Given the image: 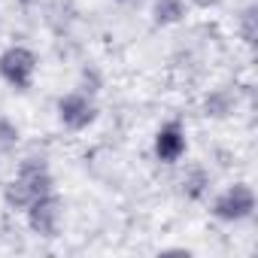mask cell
I'll list each match as a JSON object with an SVG mask.
<instances>
[{"label": "cell", "mask_w": 258, "mask_h": 258, "mask_svg": "<svg viewBox=\"0 0 258 258\" xmlns=\"http://www.w3.org/2000/svg\"><path fill=\"white\" fill-rule=\"evenodd\" d=\"M55 191V176L46 164V158H25L16 170V176L4 185V204L13 213H25L37 198Z\"/></svg>", "instance_id": "6da1fadb"}, {"label": "cell", "mask_w": 258, "mask_h": 258, "mask_svg": "<svg viewBox=\"0 0 258 258\" xmlns=\"http://www.w3.org/2000/svg\"><path fill=\"white\" fill-rule=\"evenodd\" d=\"M255 210H258V195L249 182H231L210 201V216L225 225L246 222L255 216Z\"/></svg>", "instance_id": "7a4b0ae2"}, {"label": "cell", "mask_w": 258, "mask_h": 258, "mask_svg": "<svg viewBox=\"0 0 258 258\" xmlns=\"http://www.w3.org/2000/svg\"><path fill=\"white\" fill-rule=\"evenodd\" d=\"M37 70H40V58L31 46L13 43L0 52V79L16 91H31L34 79H37Z\"/></svg>", "instance_id": "3957f363"}, {"label": "cell", "mask_w": 258, "mask_h": 258, "mask_svg": "<svg viewBox=\"0 0 258 258\" xmlns=\"http://www.w3.org/2000/svg\"><path fill=\"white\" fill-rule=\"evenodd\" d=\"M55 115H58L61 127H67L73 134H82L97 121L100 109H97V100H94L91 91L76 88V91H67L55 100Z\"/></svg>", "instance_id": "277c9868"}, {"label": "cell", "mask_w": 258, "mask_h": 258, "mask_svg": "<svg viewBox=\"0 0 258 258\" xmlns=\"http://www.w3.org/2000/svg\"><path fill=\"white\" fill-rule=\"evenodd\" d=\"M28 228L43 237V240H55L64 228V201L58 198V191H49L43 198H37L28 210H25Z\"/></svg>", "instance_id": "5b68a950"}, {"label": "cell", "mask_w": 258, "mask_h": 258, "mask_svg": "<svg viewBox=\"0 0 258 258\" xmlns=\"http://www.w3.org/2000/svg\"><path fill=\"white\" fill-rule=\"evenodd\" d=\"M152 155L161 164H179L188 155V131L179 118H167L155 137H152Z\"/></svg>", "instance_id": "8992f818"}, {"label": "cell", "mask_w": 258, "mask_h": 258, "mask_svg": "<svg viewBox=\"0 0 258 258\" xmlns=\"http://www.w3.org/2000/svg\"><path fill=\"white\" fill-rule=\"evenodd\" d=\"M210 188H213V176H210V170H207L204 164L185 167V173H182V179H179V191H182L185 201L201 204V201L210 198Z\"/></svg>", "instance_id": "52a82bcc"}, {"label": "cell", "mask_w": 258, "mask_h": 258, "mask_svg": "<svg viewBox=\"0 0 258 258\" xmlns=\"http://www.w3.org/2000/svg\"><path fill=\"white\" fill-rule=\"evenodd\" d=\"M188 13V0H152V22L158 28L179 25Z\"/></svg>", "instance_id": "ba28073f"}, {"label": "cell", "mask_w": 258, "mask_h": 258, "mask_svg": "<svg viewBox=\"0 0 258 258\" xmlns=\"http://www.w3.org/2000/svg\"><path fill=\"white\" fill-rule=\"evenodd\" d=\"M234 94L228 88H213L207 97H204V115L207 118H225L234 112Z\"/></svg>", "instance_id": "9c48e42d"}, {"label": "cell", "mask_w": 258, "mask_h": 258, "mask_svg": "<svg viewBox=\"0 0 258 258\" xmlns=\"http://www.w3.org/2000/svg\"><path fill=\"white\" fill-rule=\"evenodd\" d=\"M19 140H22L19 124H16L13 118H7L4 112H0V155H10V152H16Z\"/></svg>", "instance_id": "30bf717a"}, {"label": "cell", "mask_w": 258, "mask_h": 258, "mask_svg": "<svg viewBox=\"0 0 258 258\" xmlns=\"http://www.w3.org/2000/svg\"><path fill=\"white\" fill-rule=\"evenodd\" d=\"M258 10H255V4H249L243 13H240V22H237V31H240V40L246 43V46H255V37H258V31H255V16Z\"/></svg>", "instance_id": "8fae6325"}, {"label": "cell", "mask_w": 258, "mask_h": 258, "mask_svg": "<svg viewBox=\"0 0 258 258\" xmlns=\"http://www.w3.org/2000/svg\"><path fill=\"white\" fill-rule=\"evenodd\" d=\"M188 4H191V7H198V10H216L222 0H188Z\"/></svg>", "instance_id": "7c38bea8"}, {"label": "cell", "mask_w": 258, "mask_h": 258, "mask_svg": "<svg viewBox=\"0 0 258 258\" xmlns=\"http://www.w3.org/2000/svg\"><path fill=\"white\" fill-rule=\"evenodd\" d=\"M118 7H124V10H140L143 4H149V0H115Z\"/></svg>", "instance_id": "4fadbf2b"}]
</instances>
